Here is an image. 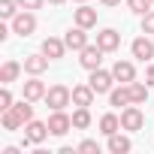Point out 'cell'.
Listing matches in <instances>:
<instances>
[{"label":"cell","instance_id":"14","mask_svg":"<svg viewBox=\"0 0 154 154\" xmlns=\"http://www.w3.org/2000/svg\"><path fill=\"white\" fill-rule=\"evenodd\" d=\"M45 82H39V75H30V79L24 82V91H21V97H27V100H33V103H39V100H45Z\"/></svg>","mask_w":154,"mask_h":154},{"label":"cell","instance_id":"12","mask_svg":"<svg viewBox=\"0 0 154 154\" xmlns=\"http://www.w3.org/2000/svg\"><path fill=\"white\" fill-rule=\"evenodd\" d=\"M112 75H115V82H124V85H130V82H136V66L130 63V60H115L112 63Z\"/></svg>","mask_w":154,"mask_h":154},{"label":"cell","instance_id":"30","mask_svg":"<svg viewBox=\"0 0 154 154\" xmlns=\"http://www.w3.org/2000/svg\"><path fill=\"white\" fill-rule=\"evenodd\" d=\"M42 3H45V0H18V6H21V9H30V12L42 9Z\"/></svg>","mask_w":154,"mask_h":154},{"label":"cell","instance_id":"19","mask_svg":"<svg viewBox=\"0 0 154 154\" xmlns=\"http://www.w3.org/2000/svg\"><path fill=\"white\" fill-rule=\"evenodd\" d=\"M133 103V97H130V85H118V88H112L109 91V106H115V109H124V106H130Z\"/></svg>","mask_w":154,"mask_h":154},{"label":"cell","instance_id":"18","mask_svg":"<svg viewBox=\"0 0 154 154\" xmlns=\"http://www.w3.org/2000/svg\"><path fill=\"white\" fill-rule=\"evenodd\" d=\"M45 69H48V57H45L42 51H39V54H27V57H24V72H27V75H42Z\"/></svg>","mask_w":154,"mask_h":154},{"label":"cell","instance_id":"28","mask_svg":"<svg viewBox=\"0 0 154 154\" xmlns=\"http://www.w3.org/2000/svg\"><path fill=\"white\" fill-rule=\"evenodd\" d=\"M75 151H79V154H100V145H97L94 139H82Z\"/></svg>","mask_w":154,"mask_h":154},{"label":"cell","instance_id":"35","mask_svg":"<svg viewBox=\"0 0 154 154\" xmlns=\"http://www.w3.org/2000/svg\"><path fill=\"white\" fill-rule=\"evenodd\" d=\"M151 3H154V0H151Z\"/></svg>","mask_w":154,"mask_h":154},{"label":"cell","instance_id":"31","mask_svg":"<svg viewBox=\"0 0 154 154\" xmlns=\"http://www.w3.org/2000/svg\"><path fill=\"white\" fill-rule=\"evenodd\" d=\"M145 82H148V85H154V60H151V63H148V69H145Z\"/></svg>","mask_w":154,"mask_h":154},{"label":"cell","instance_id":"4","mask_svg":"<svg viewBox=\"0 0 154 154\" xmlns=\"http://www.w3.org/2000/svg\"><path fill=\"white\" fill-rule=\"evenodd\" d=\"M9 24H12V33H18V36H33V30H36V15H33L30 9H21Z\"/></svg>","mask_w":154,"mask_h":154},{"label":"cell","instance_id":"16","mask_svg":"<svg viewBox=\"0 0 154 154\" xmlns=\"http://www.w3.org/2000/svg\"><path fill=\"white\" fill-rule=\"evenodd\" d=\"M94 97H97V91L91 88V85H72V106H94Z\"/></svg>","mask_w":154,"mask_h":154},{"label":"cell","instance_id":"9","mask_svg":"<svg viewBox=\"0 0 154 154\" xmlns=\"http://www.w3.org/2000/svg\"><path fill=\"white\" fill-rule=\"evenodd\" d=\"M97 45L109 54V51H118L121 48V33L115 30V27H103L100 33H97Z\"/></svg>","mask_w":154,"mask_h":154},{"label":"cell","instance_id":"13","mask_svg":"<svg viewBox=\"0 0 154 154\" xmlns=\"http://www.w3.org/2000/svg\"><path fill=\"white\" fill-rule=\"evenodd\" d=\"M72 21L79 24V27H85V30H91V27H97V9L88 6V3H82L79 9L72 12Z\"/></svg>","mask_w":154,"mask_h":154},{"label":"cell","instance_id":"21","mask_svg":"<svg viewBox=\"0 0 154 154\" xmlns=\"http://www.w3.org/2000/svg\"><path fill=\"white\" fill-rule=\"evenodd\" d=\"M91 109L88 106H75V112H72V130H88L91 127Z\"/></svg>","mask_w":154,"mask_h":154},{"label":"cell","instance_id":"7","mask_svg":"<svg viewBox=\"0 0 154 154\" xmlns=\"http://www.w3.org/2000/svg\"><path fill=\"white\" fill-rule=\"evenodd\" d=\"M103 54H106V51H103V48H100L97 42H94V45L88 42V45H85V48L79 51V63H82V66H85V69L91 72V69H97V66L103 63Z\"/></svg>","mask_w":154,"mask_h":154},{"label":"cell","instance_id":"6","mask_svg":"<svg viewBox=\"0 0 154 154\" xmlns=\"http://www.w3.org/2000/svg\"><path fill=\"white\" fill-rule=\"evenodd\" d=\"M130 51H133V57L136 60H142V63H151V57H154V39L145 33V36H136L133 42H130Z\"/></svg>","mask_w":154,"mask_h":154},{"label":"cell","instance_id":"25","mask_svg":"<svg viewBox=\"0 0 154 154\" xmlns=\"http://www.w3.org/2000/svg\"><path fill=\"white\" fill-rule=\"evenodd\" d=\"M12 109H15V112L21 115V121H24V124H27V121H33V100L21 97V100H18V103H15Z\"/></svg>","mask_w":154,"mask_h":154},{"label":"cell","instance_id":"24","mask_svg":"<svg viewBox=\"0 0 154 154\" xmlns=\"http://www.w3.org/2000/svg\"><path fill=\"white\" fill-rule=\"evenodd\" d=\"M130 97H133L136 106H142V103L148 100V82H145V85H142V82H130Z\"/></svg>","mask_w":154,"mask_h":154},{"label":"cell","instance_id":"11","mask_svg":"<svg viewBox=\"0 0 154 154\" xmlns=\"http://www.w3.org/2000/svg\"><path fill=\"white\" fill-rule=\"evenodd\" d=\"M63 42H66V48H69V51H82V48L88 45V30L75 24V27H69V30L63 33Z\"/></svg>","mask_w":154,"mask_h":154},{"label":"cell","instance_id":"27","mask_svg":"<svg viewBox=\"0 0 154 154\" xmlns=\"http://www.w3.org/2000/svg\"><path fill=\"white\" fill-rule=\"evenodd\" d=\"M12 106H15L12 91H9V85H3V91H0V112H6V109H12Z\"/></svg>","mask_w":154,"mask_h":154},{"label":"cell","instance_id":"23","mask_svg":"<svg viewBox=\"0 0 154 154\" xmlns=\"http://www.w3.org/2000/svg\"><path fill=\"white\" fill-rule=\"evenodd\" d=\"M18 12H21L18 0H0V18H3V21H12Z\"/></svg>","mask_w":154,"mask_h":154},{"label":"cell","instance_id":"5","mask_svg":"<svg viewBox=\"0 0 154 154\" xmlns=\"http://www.w3.org/2000/svg\"><path fill=\"white\" fill-rule=\"evenodd\" d=\"M48 130H51V136H66L72 130V115H66L63 109H54L48 115Z\"/></svg>","mask_w":154,"mask_h":154},{"label":"cell","instance_id":"22","mask_svg":"<svg viewBox=\"0 0 154 154\" xmlns=\"http://www.w3.org/2000/svg\"><path fill=\"white\" fill-rule=\"evenodd\" d=\"M0 124H3V130H9V133H15V130L24 127V121H21V115H18L15 109H6L3 118H0Z\"/></svg>","mask_w":154,"mask_h":154},{"label":"cell","instance_id":"26","mask_svg":"<svg viewBox=\"0 0 154 154\" xmlns=\"http://www.w3.org/2000/svg\"><path fill=\"white\" fill-rule=\"evenodd\" d=\"M151 6H154L151 0H127V9H130L133 15H139V18H142L145 12H151Z\"/></svg>","mask_w":154,"mask_h":154},{"label":"cell","instance_id":"33","mask_svg":"<svg viewBox=\"0 0 154 154\" xmlns=\"http://www.w3.org/2000/svg\"><path fill=\"white\" fill-rule=\"evenodd\" d=\"M48 3H51V6H63V3H66V0H48Z\"/></svg>","mask_w":154,"mask_h":154},{"label":"cell","instance_id":"34","mask_svg":"<svg viewBox=\"0 0 154 154\" xmlns=\"http://www.w3.org/2000/svg\"><path fill=\"white\" fill-rule=\"evenodd\" d=\"M75 3H88V0H75Z\"/></svg>","mask_w":154,"mask_h":154},{"label":"cell","instance_id":"1","mask_svg":"<svg viewBox=\"0 0 154 154\" xmlns=\"http://www.w3.org/2000/svg\"><path fill=\"white\" fill-rule=\"evenodd\" d=\"M72 103V88H66V85H51L48 91H45V106L54 112V109H66Z\"/></svg>","mask_w":154,"mask_h":154},{"label":"cell","instance_id":"10","mask_svg":"<svg viewBox=\"0 0 154 154\" xmlns=\"http://www.w3.org/2000/svg\"><path fill=\"white\" fill-rule=\"evenodd\" d=\"M39 51H42V54H45L48 60H60V57H63V54H66L69 48H66V42H63V39H57V36H45V39H42V48H39Z\"/></svg>","mask_w":154,"mask_h":154},{"label":"cell","instance_id":"20","mask_svg":"<svg viewBox=\"0 0 154 154\" xmlns=\"http://www.w3.org/2000/svg\"><path fill=\"white\" fill-rule=\"evenodd\" d=\"M121 130V115H115V112H106L103 118H100V133L109 139L112 133H118Z\"/></svg>","mask_w":154,"mask_h":154},{"label":"cell","instance_id":"8","mask_svg":"<svg viewBox=\"0 0 154 154\" xmlns=\"http://www.w3.org/2000/svg\"><path fill=\"white\" fill-rule=\"evenodd\" d=\"M24 136L30 139V145H42L48 136H51V130H48V121H27L24 124Z\"/></svg>","mask_w":154,"mask_h":154},{"label":"cell","instance_id":"29","mask_svg":"<svg viewBox=\"0 0 154 154\" xmlns=\"http://www.w3.org/2000/svg\"><path fill=\"white\" fill-rule=\"evenodd\" d=\"M142 33H148V36H154V9L142 15Z\"/></svg>","mask_w":154,"mask_h":154},{"label":"cell","instance_id":"17","mask_svg":"<svg viewBox=\"0 0 154 154\" xmlns=\"http://www.w3.org/2000/svg\"><path fill=\"white\" fill-rule=\"evenodd\" d=\"M21 69H24V63H18V60H3V66H0V85H12L18 75H21Z\"/></svg>","mask_w":154,"mask_h":154},{"label":"cell","instance_id":"2","mask_svg":"<svg viewBox=\"0 0 154 154\" xmlns=\"http://www.w3.org/2000/svg\"><path fill=\"white\" fill-rule=\"evenodd\" d=\"M142 127H145V112H142L136 103L124 106V109H121V130L136 133V130H142Z\"/></svg>","mask_w":154,"mask_h":154},{"label":"cell","instance_id":"3","mask_svg":"<svg viewBox=\"0 0 154 154\" xmlns=\"http://www.w3.org/2000/svg\"><path fill=\"white\" fill-rule=\"evenodd\" d=\"M88 85L97 91V97H100V94H106V97H109V91L115 88V75H112V69H103V66H97V69H91V79H88Z\"/></svg>","mask_w":154,"mask_h":154},{"label":"cell","instance_id":"15","mask_svg":"<svg viewBox=\"0 0 154 154\" xmlns=\"http://www.w3.org/2000/svg\"><path fill=\"white\" fill-rule=\"evenodd\" d=\"M106 148H109V154H130V151H133V142H130V136H124V133L118 130V133L109 136Z\"/></svg>","mask_w":154,"mask_h":154},{"label":"cell","instance_id":"32","mask_svg":"<svg viewBox=\"0 0 154 154\" xmlns=\"http://www.w3.org/2000/svg\"><path fill=\"white\" fill-rule=\"evenodd\" d=\"M100 3H103V6H109V9H112V6H118V3H121V0H100Z\"/></svg>","mask_w":154,"mask_h":154}]
</instances>
